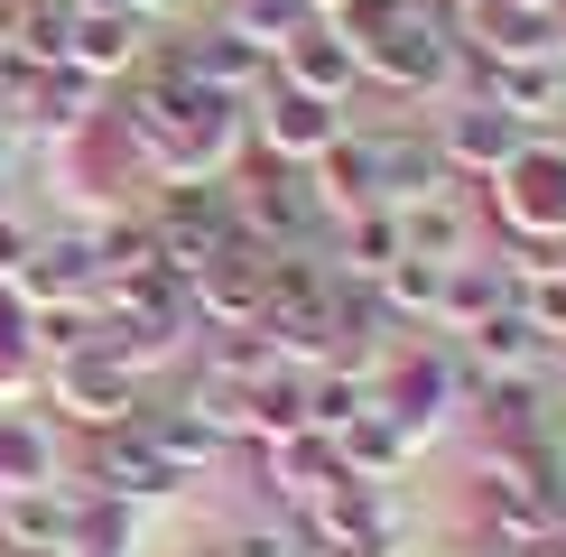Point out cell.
<instances>
[{
  "label": "cell",
  "instance_id": "cell-1",
  "mask_svg": "<svg viewBox=\"0 0 566 557\" xmlns=\"http://www.w3.org/2000/svg\"><path fill=\"white\" fill-rule=\"evenodd\" d=\"M492 214H502L511 251H548V242H566V149H548V139H521V158L492 177Z\"/></svg>",
  "mask_w": 566,
  "mask_h": 557
},
{
  "label": "cell",
  "instance_id": "cell-2",
  "mask_svg": "<svg viewBox=\"0 0 566 557\" xmlns=\"http://www.w3.org/2000/svg\"><path fill=\"white\" fill-rule=\"evenodd\" d=\"M177 483H186V474L158 464V446L130 428V418H122V428H103V437L75 455V493H103V502H130V511H139V502H168Z\"/></svg>",
  "mask_w": 566,
  "mask_h": 557
},
{
  "label": "cell",
  "instance_id": "cell-3",
  "mask_svg": "<svg viewBox=\"0 0 566 557\" xmlns=\"http://www.w3.org/2000/svg\"><path fill=\"white\" fill-rule=\"evenodd\" d=\"M56 409L75 418L84 437H103V428H122V418L139 409V371H122L103 344H84V354L56 362Z\"/></svg>",
  "mask_w": 566,
  "mask_h": 557
},
{
  "label": "cell",
  "instance_id": "cell-4",
  "mask_svg": "<svg viewBox=\"0 0 566 557\" xmlns=\"http://www.w3.org/2000/svg\"><path fill=\"white\" fill-rule=\"evenodd\" d=\"M344 139V103H325V93H297V84H261V149H279L289 168H316L325 149Z\"/></svg>",
  "mask_w": 566,
  "mask_h": 557
},
{
  "label": "cell",
  "instance_id": "cell-5",
  "mask_svg": "<svg viewBox=\"0 0 566 557\" xmlns=\"http://www.w3.org/2000/svg\"><path fill=\"white\" fill-rule=\"evenodd\" d=\"M149 56V19H130L122 0H75V19H65V65L75 75H130V65Z\"/></svg>",
  "mask_w": 566,
  "mask_h": 557
},
{
  "label": "cell",
  "instance_id": "cell-6",
  "mask_svg": "<svg viewBox=\"0 0 566 557\" xmlns=\"http://www.w3.org/2000/svg\"><path fill=\"white\" fill-rule=\"evenodd\" d=\"M521 139L530 130L511 122L502 103H483V93H464V103L437 122V149H446V168H455V177H502L511 158H521Z\"/></svg>",
  "mask_w": 566,
  "mask_h": 557
},
{
  "label": "cell",
  "instance_id": "cell-7",
  "mask_svg": "<svg viewBox=\"0 0 566 557\" xmlns=\"http://www.w3.org/2000/svg\"><path fill=\"white\" fill-rule=\"evenodd\" d=\"M455 390H474L464 354H399V362H390V381L371 390V400H381L399 428L418 437V428H437V418H446V400H455Z\"/></svg>",
  "mask_w": 566,
  "mask_h": 557
},
{
  "label": "cell",
  "instance_id": "cell-8",
  "mask_svg": "<svg viewBox=\"0 0 566 557\" xmlns=\"http://www.w3.org/2000/svg\"><path fill=\"white\" fill-rule=\"evenodd\" d=\"M75 483H19V493H0V548L19 557H65L75 548Z\"/></svg>",
  "mask_w": 566,
  "mask_h": 557
},
{
  "label": "cell",
  "instance_id": "cell-9",
  "mask_svg": "<svg viewBox=\"0 0 566 557\" xmlns=\"http://www.w3.org/2000/svg\"><path fill=\"white\" fill-rule=\"evenodd\" d=\"M177 56H186V75H196V84L232 93V103L270 84V46H261V38H242L232 19H223V29H196V38H177Z\"/></svg>",
  "mask_w": 566,
  "mask_h": 557
},
{
  "label": "cell",
  "instance_id": "cell-10",
  "mask_svg": "<svg viewBox=\"0 0 566 557\" xmlns=\"http://www.w3.org/2000/svg\"><path fill=\"white\" fill-rule=\"evenodd\" d=\"M270 75H279V84H297V93H325V103H344V93L363 84V65H353V38H335L325 19H306V29L270 56Z\"/></svg>",
  "mask_w": 566,
  "mask_h": 557
},
{
  "label": "cell",
  "instance_id": "cell-11",
  "mask_svg": "<svg viewBox=\"0 0 566 557\" xmlns=\"http://www.w3.org/2000/svg\"><path fill=\"white\" fill-rule=\"evenodd\" d=\"M371 149H381V204H428V196H455L464 186L428 130H371Z\"/></svg>",
  "mask_w": 566,
  "mask_h": 557
},
{
  "label": "cell",
  "instance_id": "cell-12",
  "mask_svg": "<svg viewBox=\"0 0 566 557\" xmlns=\"http://www.w3.org/2000/svg\"><path fill=\"white\" fill-rule=\"evenodd\" d=\"M306 186H316V204H325V223H344V214H363V204H381V149L371 139H335V149L306 168Z\"/></svg>",
  "mask_w": 566,
  "mask_h": 557
},
{
  "label": "cell",
  "instance_id": "cell-13",
  "mask_svg": "<svg viewBox=\"0 0 566 557\" xmlns=\"http://www.w3.org/2000/svg\"><path fill=\"white\" fill-rule=\"evenodd\" d=\"M464 371H474V381H502V371H530L538 354H548V335H538V325L521 316V297H511L502 316H483V325H464Z\"/></svg>",
  "mask_w": 566,
  "mask_h": 557
},
{
  "label": "cell",
  "instance_id": "cell-14",
  "mask_svg": "<svg viewBox=\"0 0 566 557\" xmlns=\"http://www.w3.org/2000/svg\"><path fill=\"white\" fill-rule=\"evenodd\" d=\"M130 428L158 446V464H168V474H205V464L223 455V437L205 428V418L186 409V400H177V409H149V400H139V409H130Z\"/></svg>",
  "mask_w": 566,
  "mask_h": 557
},
{
  "label": "cell",
  "instance_id": "cell-15",
  "mask_svg": "<svg viewBox=\"0 0 566 557\" xmlns=\"http://www.w3.org/2000/svg\"><path fill=\"white\" fill-rule=\"evenodd\" d=\"M511 288H521V278H511V261H446V297H437V316L464 335V325L502 316V307H511Z\"/></svg>",
  "mask_w": 566,
  "mask_h": 557
},
{
  "label": "cell",
  "instance_id": "cell-16",
  "mask_svg": "<svg viewBox=\"0 0 566 557\" xmlns=\"http://www.w3.org/2000/svg\"><path fill=\"white\" fill-rule=\"evenodd\" d=\"M409 446H418V437L399 428V418H390L381 400H371V409H363V418H353V428L335 437V455H344V474H353V483H371V474H390V464H409Z\"/></svg>",
  "mask_w": 566,
  "mask_h": 557
},
{
  "label": "cell",
  "instance_id": "cell-17",
  "mask_svg": "<svg viewBox=\"0 0 566 557\" xmlns=\"http://www.w3.org/2000/svg\"><path fill=\"white\" fill-rule=\"evenodd\" d=\"M399 214V242L418 251V261H464V242H474V223H464L455 196H428V204H390Z\"/></svg>",
  "mask_w": 566,
  "mask_h": 557
},
{
  "label": "cell",
  "instance_id": "cell-18",
  "mask_svg": "<svg viewBox=\"0 0 566 557\" xmlns=\"http://www.w3.org/2000/svg\"><path fill=\"white\" fill-rule=\"evenodd\" d=\"M19 483H56V446L19 409H0V493H19Z\"/></svg>",
  "mask_w": 566,
  "mask_h": 557
},
{
  "label": "cell",
  "instance_id": "cell-19",
  "mask_svg": "<svg viewBox=\"0 0 566 557\" xmlns=\"http://www.w3.org/2000/svg\"><path fill=\"white\" fill-rule=\"evenodd\" d=\"M306 19H316V0H242V10H232V29H242V38H261L270 56H279V46H289Z\"/></svg>",
  "mask_w": 566,
  "mask_h": 557
},
{
  "label": "cell",
  "instance_id": "cell-20",
  "mask_svg": "<svg viewBox=\"0 0 566 557\" xmlns=\"http://www.w3.org/2000/svg\"><path fill=\"white\" fill-rule=\"evenodd\" d=\"M29 261H38V232L19 223V204H0V278L19 288V270H29Z\"/></svg>",
  "mask_w": 566,
  "mask_h": 557
},
{
  "label": "cell",
  "instance_id": "cell-21",
  "mask_svg": "<svg viewBox=\"0 0 566 557\" xmlns=\"http://www.w3.org/2000/svg\"><path fill=\"white\" fill-rule=\"evenodd\" d=\"M223 557H297L289 529H242V539H223Z\"/></svg>",
  "mask_w": 566,
  "mask_h": 557
},
{
  "label": "cell",
  "instance_id": "cell-22",
  "mask_svg": "<svg viewBox=\"0 0 566 557\" xmlns=\"http://www.w3.org/2000/svg\"><path fill=\"white\" fill-rule=\"evenodd\" d=\"M0 557H19V548H0Z\"/></svg>",
  "mask_w": 566,
  "mask_h": 557
}]
</instances>
